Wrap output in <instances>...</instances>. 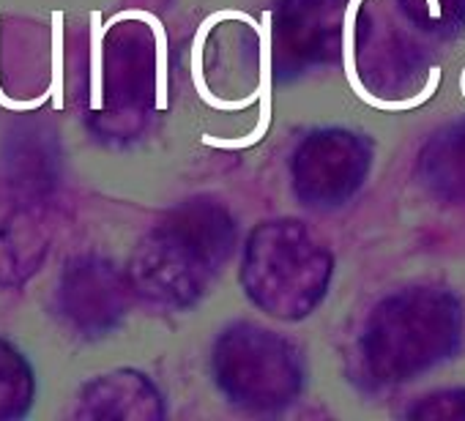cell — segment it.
I'll list each match as a JSON object with an SVG mask.
<instances>
[{"label": "cell", "mask_w": 465, "mask_h": 421, "mask_svg": "<svg viewBox=\"0 0 465 421\" xmlns=\"http://www.w3.org/2000/svg\"><path fill=\"white\" fill-rule=\"evenodd\" d=\"M58 159L42 126H20L6 140L0 156V189L15 205L45 208L55 186Z\"/></svg>", "instance_id": "obj_1"}, {"label": "cell", "mask_w": 465, "mask_h": 421, "mask_svg": "<svg viewBox=\"0 0 465 421\" xmlns=\"http://www.w3.org/2000/svg\"><path fill=\"white\" fill-rule=\"evenodd\" d=\"M58 309L77 331L96 334L107 328L118 315V285L113 271L91 258L66 263L58 285Z\"/></svg>", "instance_id": "obj_2"}, {"label": "cell", "mask_w": 465, "mask_h": 421, "mask_svg": "<svg viewBox=\"0 0 465 421\" xmlns=\"http://www.w3.org/2000/svg\"><path fill=\"white\" fill-rule=\"evenodd\" d=\"M47 228L42 208L6 202L0 210V288L25 285L47 258Z\"/></svg>", "instance_id": "obj_3"}, {"label": "cell", "mask_w": 465, "mask_h": 421, "mask_svg": "<svg viewBox=\"0 0 465 421\" xmlns=\"http://www.w3.org/2000/svg\"><path fill=\"white\" fill-rule=\"evenodd\" d=\"M364 4V0H351V4L345 6V15H342V66H345V77H348V85L353 88V93L372 110H383V113H408L419 104H424L427 99H432V93L438 91L440 85V69L432 66L430 69V77H427V85L421 93L411 96V99H402V102H386V99H378L372 96L359 72H356V64H353V25H356V15H359V6ZM427 9H430V17L438 20L440 17V0H427Z\"/></svg>", "instance_id": "obj_4"}, {"label": "cell", "mask_w": 465, "mask_h": 421, "mask_svg": "<svg viewBox=\"0 0 465 421\" xmlns=\"http://www.w3.org/2000/svg\"><path fill=\"white\" fill-rule=\"evenodd\" d=\"M258 39H261V74H258V104H261V115H258V123L250 134L244 137H232V140H224V137H213V134H203V145H211V148H224V151H239V148H252L258 145L266 132L272 129V115H274V107H272V96H274V50H272V39H274V28H272V12H263L261 15V25H258Z\"/></svg>", "instance_id": "obj_5"}, {"label": "cell", "mask_w": 465, "mask_h": 421, "mask_svg": "<svg viewBox=\"0 0 465 421\" xmlns=\"http://www.w3.org/2000/svg\"><path fill=\"white\" fill-rule=\"evenodd\" d=\"M36 397V377L28 358L6 339H0V421L23 418Z\"/></svg>", "instance_id": "obj_6"}, {"label": "cell", "mask_w": 465, "mask_h": 421, "mask_svg": "<svg viewBox=\"0 0 465 421\" xmlns=\"http://www.w3.org/2000/svg\"><path fill=\"white\" fill-rule=\"evenodd\" d=\"M222 20H232V9L213 12L211 17H205V23H203V25H200V31L194 34V44H192V83H194L197 96H200L208 107H213V110H224V113H236V110H247L250 104H255V102H258V91H255V93H250V96H247V99H242V102H224V99H219V96H213V93H211V88L205 85L203 69H200L203 44H205V39H208L211 28H213L216 23H222Z\"/></svg>", "instance_id": "obj_7"}, {"label": "cell", "mask_w": 465, "mask_h": 421, "mask_svg": "<svg viewBox=\"0 0 465 421\" xmlns=\"http://www.w3.org/2000/svg\"><path fill=\"white\" fill-rule=\"evenodd\" d=\"M126 20H143L156 39V110H167V34L162 23L148 12H121L115 17V23Z\"/></svg>", "instance_id": "obj_8"}]
</instances>
